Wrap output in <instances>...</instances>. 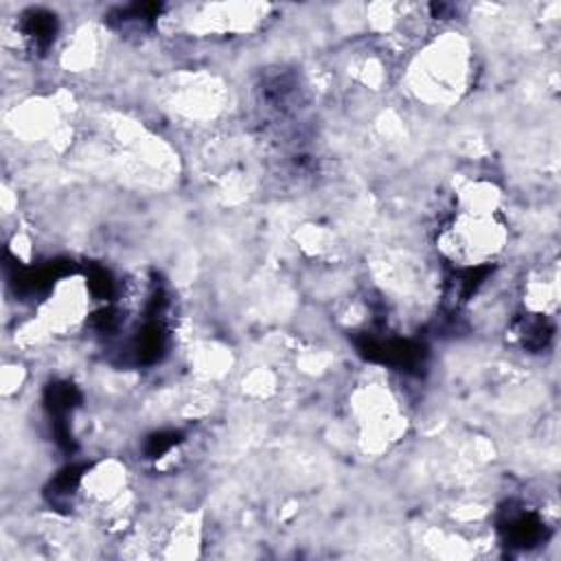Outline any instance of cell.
<instances>
[{"instance_id": "6da1fadb", "label": "cell", "mask_w": 561, "mask_h": 561, "mask_svg": "<svg viewBox=\"0 0 561 561\" xmlns=\"http://www.w3.org/2000/svg\"><path fill=\"white\" fill-rule=\"evenodd\" d=\"M469 77V53L458 37H443L427 46L423 55L419 53L408 72L410 90L434 105L458 101L467 90Z\"/></svg>"}]
</instances>
